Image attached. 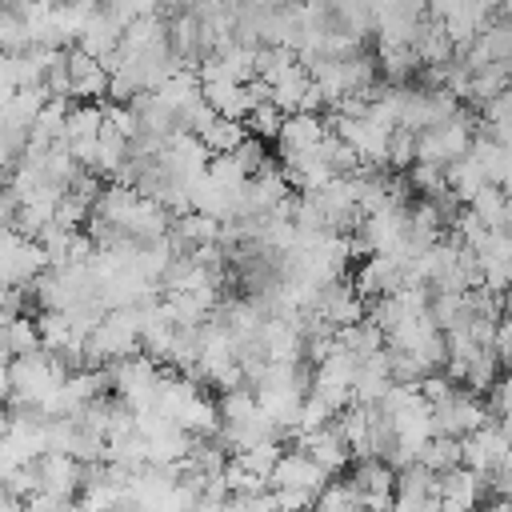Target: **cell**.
Segmentation results:
<instances>
[{"instance_id": "2e32d148", "label": "cell", "mask_w": 512, "mask_h": 512, "mask_svg": "<svg viewBox=\"0 0 512 512\" xmlns=\"http://www.w3.org/2000/svg\"><path fill=\"white\" fill-rule=\"evenodd\" d=\"M416 464H420L424 472H432V476L456 468V464H460V440H452V436H432V440L416 452Z\"/></svg>"}, {"instance_id": "8fae6325", "label": "cell", "mask_w": 512, "mask_h": 512, "mask_svg": "<svg viewBox=\"0 0 512 512\" xmlns=\"http://www.w3.org/2000/svg\"><path fill=\"white\" fill-rule=\"evenodd\" d=\"M116 44H120V24H116V20H108V16L96 8V12L88 16V24L80 28V36H76V48H80L84 56L100 60V56L116 52Z\"/></svg>"}, {"instance_id": "83f0119b", "label": "cell", "mask_w": 512, "mask_h": 512, "mask_svg": "<svg viewBox=\"0 0 512 512\" xmlns=\"http://www.w3.org/2000/svg\"><path fill=\"white\" fill-rule=\"evenodd\" d=\"M8 396H12V384H8V368H0V408L8 404Z\"/></svg>"}, {"instance_id": "f546056e", "label": "cell", "mask_w": 512, "mask_h": 512, "mask_svg": "<svg viewBox=\"0 0 512 512\" xmlns=\"http://www.w3.org/2000/svg\"><path fill=\"white\" fill-rule=\"evenodd\" d=\"M480 512H512V508H508V500H488V504H480Z\"/></svg>"}, {"instance_id": "d6a6232c", "label": "cell", "mask_w": 512, "mask_h": 512, "mask_svg": "<svg viewBox=\"0 0 512 512\" xmlns=\"http://www.w3.org/2000/svg\"><path fill=\"white\" fill-rule=\"evenodd\" d=\"M0 8H4V0H0Z\"/></svg>"}, {"instance_id": "9a60e30c", "label": "cell", "mask_w": 512, "mask_h": 512, "mask_svg": "<svg viewBox=\"0 0 512 512\" xmlns=\"http://www.w3.org/2000/svg\"><path fill=\"white\" fill-rule=\"evenodd\" d=\"M248 136V128H244V120H224V116H216L204 132H200V144L208 148V156H224V152H236V144Z\"/></svg>"}, {"instance_id": "4316f807", "label": "cell", "mask_w": 512, "mask_h": 512, "mask_svg": "<svg viewBox=\"0 0 512 512\" xmlns=\"http://www.w3.org/2000/svg\"><path fill=\"white\" fill-rule=\"evenodd\" d=\"M60 504L64 500H56L48 492H32L28 500H20V512H60Z\"/></svg>"}, {"instance_id": "7402d4cb", "label": "cell", "mask_w": 512, "mask_h": 512, "mask_svg": "<svg viewBox=\"0 0 512 512\" xmlns=\"http://www.w3.org/2000/svg\"><path fill=\"white\" fill-rule=\"evenodd\" d=\"M412 164H416V132H408V128H392V132H388L384 168H392V172H408Z\"/></svg>"}, {"instance_id": "484cf974", "label": "cell", "mask_w": 512, "mask_h": 512, "mask_svg": "<svg viewBox=\"0 0 512 512\" xmlns=\"http://www.w3.org/2000/svg\"><path fill=\"white\" fill-rule=\"evenodd\" d=\"M232 160L244 168V176H252L260 164H268V152H264V140H256V136H244L240 144H236V152H232Z\"/></svg>"}, {"instance_id": "4dcf8cb0", "label": "cell", "mask_w": 512, "mask_h": 512, "mask_svg": "<svg viewBox=\"0 0 512 512\" xmlns=\"http://www.w3.org/2000/svg\"><path fill=\"white\" fill-rule=\"evenodd\" d=\"M388 512H416V508H412V504H400V500H392V504H388Z\"/></svg>"}, {"instance_id": "ffe728a7", "label": "cell", "mask_w": 512, "mask_h": 512, "mask_svg": "<svg viewBox=\"0 0 512 512\" xmlns=\"http://www.w3.org/2000/svg\"><path fill=\"white\" fill-rule=\"evenodd\" d=\"M0 336H4V348H8L12 356L40 352V332H36V320H32V316H16V320H8V324L0 328Z\"/></svg>"}, {"instance_id": "e0dca14e", "label": "cell", "mask_w": 512, "mask_h": 512, "mask_svg": "<svg viewBox=\"0 0 512 512\" xmlns=\"http://www.w3.org/2000/svg\"><path fill=\"white\" fill-rule=\"evenodd\" d=\"M272 88V96H268V104L272 108H280L284 116L288 112H300V96H304V88H308V72L296 64V68H288L276 84H268Z\"/></svg>"}, {"instance_id": "ba28073f", "label": "cell", "mask_w": 512, "mask_h": 512, "mask_svg": "<svg viewBox=\"0 0 512 512\" xmlns=\"http://www.w3.org/2000/svg\"><path fill=\"white\" fill-rule=\"evenodd\" d=\"M328 480L332 476L316 460H308L304 452H296V448L292 452H280V460L268 472V488H296V492H308V496H316Z\"/></svg>"}, {"instance_id": "836d02e7", "label": "cell", "mask_w": 512, "mask_h": 512, "mask_svg": "<svg viewBox=\"0 0 512 512\" xmlns=\"http://www.w3.org/2000/svg\"><path fill=\"white\" fill-rule=\"evenodd\" d=\"M124 512H132V508H124Z\"/></svg>"}, {"instance_id": "7a4b0ae2", "label": "cell", "mask_w": 512, "mask_h": 512, "mask_svg": "<svg viewBox=\"0 0 512 512\" xmlns=\"http://www.w3.org/2000/svg\"><path fill=\"white\" fill-rule=\"evenodd\" d=\"M352 376H356V360H352L344 348H336L328 360H320V364L312 368L308 396H316V400H324L332 412H340V408L352 404Z\"/></svg>"}, {"instance_id": "f1b7e54d", "label": "cell", "mask_w": 512, "mask_h": 512, "mask_svg": "<svg viewBox=\"0 0 512 512\" xmlns=\"http://www.w3.org/2000/svg\"><path fill=\"white\" fill-rule=\"evenodd\" d=\"M0 512H20V500H16V496H8L4 488H0Z\"/></svg>"}, {"instance_id": "603a6c76", "label": "cell", "mask_w": 512, "mask_h": 512, "mask_svg": "<svg viewBox=\"0 0 512 512\" xmlns=\"http://www.w3.org/2000/svg\"><path fill=\"white\" fill-rule=\"evenodd\" d=\"M0 52H4V56L28 52V24H24L12 8H0Z\"/></svg>"}, {"instance_id": "6da1fadb", "label": "cell", "mask_w": 512, "mask_h": 512, "mask_svg": "<svg viewBox=\"0 0 512 512\" xmlns=\"http://www.w3.org/2000/svg\"><path fill=\"white\" fill-rule=\"evenodd\" d=\"M500 464H508V424L504 420H488L484 428L460 436V468L488 476Z\"/></svg>"}, {"instance_id": "ac0fdd59", "label": "cell", "mask_w": 512, "mask_h": 512, "mask_svg": "<svg viewBox=\"0 0 512 512\" xmlns=\"http://www.w3.org/2000/svg\"><path fill=\"white\" fill-rule=\"evenodd\" d=\"M504 368H500V360L492 356V348H480V352H472L468 356V364H464V376H460V384L468 388V392H476V396H484L488 392V384L500 376Z\"/></svg>"}, {"instance_id": "30bf717a", "label": "cell", "mask_w": 512, "mask_h": 512, "mask_svg": "<svg viewBox=\"0 0 512 512\" xmlns=\"http://www.w3.org/2000/svg\"><path fill=\"white\" fill-rule=\"evenodd\" d=\"M392 480H396V472H392V464L380 460V456L356 460V464H352V476H348V484H352V492H356L360 500H364V496H392Z\"/></svg>"}, {"instance_id": "3957f363", "label": "cell", "mask_w": 512, "mask_h": 512, "mask_svg": "<svg viewBox=\"0 0 512 512\" xmlns=\"http://www.w3.org/2000/svg\"><path fill=\"white\" fill-rule=\"evenodd\" d=\"M488 420H492V416H488L484 400H480L476 392H468V388H456L444 404L432 408V428H436V436H452V440H460V436L484 428Z\"/></svg>"}, {"instance_id": "d6986e66", "label": "cell", "mask_w": 512, "mask_h": 512, "mask_svg": "<svg viewBox=\"0 0 512 512\" xmlns=\"http://www.w3.org/2000/svg\"><path fill=\"white\" fill-rule=\"evenodd\" d=\"M100 132V104H72L64 116V144L68 140H96Z\"/></svg>"}, {"instance_id": "5bb4252c", "label": "cell", "mask_w": 512, "mask_h": 512, "mask_svg": "<svg viewBox=\"0 0 512 512\" xmlns=\"http://www.w3.org/2000/svg\"><path fill=\"white\" fill-rule=\"evenodd\" d=\"M444 188H448L460 204H468V200L484 188V176H480V168H476V160H472L468 152L444 164Z\"/></svg>"}, {"instance_id": "44dd1931", "label": "cell", "mask_w": 512, "mask_h": 512, "mask_svg": "<svg viewBox=\"0 0 512 512\" xmlns=\"http://www.w3.org/2000/svg\"><path fill=\"white\" fill-rule=\"evenodd\" d=\"M312 512H364V508H360V500H356V492H352L348 480H328V484L316 492Z\"/></svg>"}, {"instance_id": "1f68e13d", "label": "cell", "mask_w": 512, "mask_h": 512, "mask_svg": "<svg viewBox=\"0 0 512 512\" xmlns=\"http://www.w3.org/2000/svg\"><path fill=\"white\" fill-rule=\"evenodd\" d=\"M60 512H80V504H76V500H64V504H60Z\"/></svg>"}, {"instance_id": "8992f818", "label": "cell", "mask_w": 512, "mask_h": 512, "mask_svg": "<svg viewBox=\"0 0 512 512\" xmlns=\"http://www.w3.org/2000/svg\"><path fill=\"white\" fill-rule=\"evenodd\" d=\"M400 284H404V260H396L388 252H368L352 276V292L360 300H380V296L396 292Z\"/></svg>"}, {"instance_id": "52a82bcc", "label": "cell", "mask_w": 512, "mask_h": 512, "mask_svg": "<svg viewBox=\"0 0 512 512\" xmlns=\"http://www.w3.org/2000/svg\"><path fill=\"white\" fill-rule=\"evenodd\" d=\"M288 436L296 440V452H304L308 460H316L328 476H336V472H344L352 464V452H348V444L340 440V432L332 424L312 428V432H288Z\"/></svg>"}, {"instance_id": "d4e9b609", "label": "cell", "mask_w": 512, "mask_h": 512, "mask_svg": "<svg viewBox=\"0 0 512 512\" xmlns=\"http://www.w3.org/2000/svg\"><path fill=\"white\" fill-rule=\"evenodd\" d=\"M280 120H284L280 108H272V104H256V108L244 116V128H248V136H256V140H276Z\"/></svg>"}, {"instance_id": "277c9868", "label": "cell", "mask_w": 512, "mask_h": 512, "mask_svg": "<svg viewBox=\"0 0 512 512\" xmlns=\"http://www.w3.org/2000/svg\"><path fill=\"white\" fill-rule=\"evenodd\" d=\"M32 472H36L40 492H48V496H56V500H72V496L80 492V484H84L88 464H80V460L68 456V452H44V456L32 460Z\"/></svg>"}, {"instance_id": "4fadbf2b", "label": "cell", "mask_w": 512, "mask_h": 512, "mask_svg": "<svg viewBox=\"0 0 512 512\" xmlns=\"http://www.w3.org/2000/svg\"><path fill=\"white\" fill-rule=\"evenodd\" d=\"M68 108H72L68 96H48V100L40 104V112L32 116V124H28V140H36V144H56V140L64 136V116H68Z\"/></svg>"}, {"instance_id": "cb8c5ba5", "label": "cell", "mask_w": 512, "mask_h": 512, "mask_svg": "<svg viewBox=\"0 0 512 512\" xmlns=\"http://www.w3.org/2000/svg\"><path fill=\"white\" fill-rule=\"evenodd\" d=\"M404 180H408V188L412 192H420L424 200H432L436 192H444V168L440 164H412L408 172H404Z\"/></svg>"}, {"instance_id": "5b68a950", "label": "cell", "mask_w": 512, "mask_h": 512, "mask_svg": "<svg viewBox=\"0 0 512 512\" xmlns=\"http://www.w3.org/2000/svg\"><path fill=\"white\" fill-rule=\"evenodd\" d=\"M484 476L468 468H448L436 476V512H476L484 504Z\"/></svg>"}, {"instance_id": "9c48e42d", "label": "cell", "mask_w": 512, "mask_h": 512, "mask_svg": "<svg viewBox=\"0 0 512 512\" xmlns=\"http://www.w3.org/2000/svg\"><path fill=\"white\" fill-rule=\"evenodd\" d=\"M324 116H312V112H288L280 120V132H276V148L280 156H296V152H312L320 140H324Z\"/></svg>"}, {"instance_id": "7c38bea8", "label": "cell", "mask_w": 512, "mask_h": 512, "mask_svg": "<svg viewBox=\"0 0 512 512\" xmlns=\"http://www.w3.org/2000/svg\"><path fill=\"white\" fill-rule=\"evenodd\" d=\"M472 216H476V224L480 228H492V232H508V216H512V208H508V192L504 188H492V184H484L468 204H464Z\"/></svg>"}]
</instances>
